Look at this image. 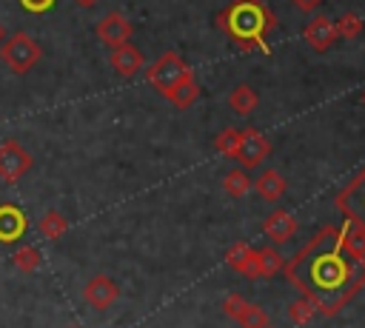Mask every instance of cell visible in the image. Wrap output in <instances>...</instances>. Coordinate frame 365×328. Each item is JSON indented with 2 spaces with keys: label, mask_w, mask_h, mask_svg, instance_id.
Here are the masks:
<instances>
[{
  "label": "cell",
  "mask_w": 365,
  "mask_h": 328,
  "mask_svg": "<svg viewBox=\"0 0 365 328\" xmlns=\"http://www.w3.org/2000/svg\"><path fill=\"white\" fill-rule=\"evenodd\" d=\"M108 63H111V68H114L120 77H134V74L145 66V57H143V51H140L137 46L123 43V46H114V48H111Z\"/></svg>",
  "instance_id": "7c38bea8"
},
{
  "label": "cell",
  "mask_w": 365,
  "mask_h": 328,
  "mask_svg": "<svg viewBox=\"0 0 365 328\" xmlns=\"http://www.w3.org/2000/svg\"><path fill=\"white\" fill-rule=\"evenodd\" d=\"M40 262H43V257H40V248H34V245H23V248H17V251L11 254V265H14L17 271H23V274L37 271Z\"/></svg>",
  "instance_id": "44dd1931"
},
{
  "label": "cell",
  "mask_w": 365,
  "mask_h": 328,
  "mask_svg": "<svg viewBox=\"0 0 365 328\" xmlns=\"http://www.w3.org/2000/svg\"><path fill=\"white\" fill-rule=\"evenodd\" d=\"M265 328H271V325H265Z\"/></svg>",
  "instance_id": "d6a6232c"
},
{
  "label": "cell",
  "mask_w": 365,
  "mask_h": 328,
  "mask_svg": "<svg viewBox=\"0 0 365 328\" xmlns=\"http://www.w3.org/2000/svg\"><path fill=\"white\" fill-rule=\"evenodd\" d=\"M222 188H225V194L228 197H234V200H240V197H245L248 194V188H251V174H248V168H231L225 177H222Z\"/></svg>",
  "instance_id": "d6986e66"
},
{
  "label": "cell",
  "mask_w": 365,
  "mask_h": 328,
  "mask_svg": "<svg viewBox=\"0 0 365 328\" xmlns=\"http://www.w3.org/2000/svg\"><path fill=\"white\" fill-rule=\"evenodd\" d=\"M117 297H120V285H117L111 277H106V274L91 277V280L86 282V288H83V299H86L91 308H97V311L111 308V305L117 302Z\"/></svg>",
  "instance_id": "ba28073f"
},
{
  "label": "cell",
  "mask_w": 365,
  "mask_h": 328,
  "mask_svg": "<svg viewBox=\"0 0 365 328\" xmlns=\"http://www.w3.org/2000/svg\"><path fill=\"white\" fill-rule=\"evenodd\" d=\"M334 205L348 220V225H354L356 231L365 234V165L336 191Z\"/></svg>",
  "instance_id": "277c9868"
},
{
  "label": "cell",
  "mask_w": 365,
  "mask_h": 328,
  "mask_svg": "<svg viewBox=\"0 0 365 328\" xmlns=\"http://www.w3.org/2000/svg\"><path fill=\"white\" fill-rule=\"evenodd\" d=\"M242 328H265V325H271L268 322V314H265V308H259V305H251L248 302V308L242 311V317L237 319Z\"/></svg>",
  "instance_id": "d4e9b609"
},
{
  "label": "cell",
  "mask_w": 365,
  "mask_h": 328,
  "mask_svg": "<svg viewBox=\"0 0 365 328\" xmlns=\"http://www.w3.org/2000/svg\"><path fill=\"white\" fill-rule=\"evenodd\" d=\"M29 14H43V11H48L51 6H54V0H17Z\"/></svg>",
  "instance_id": "4316f807"
},
{
  "label": "cell",
  "mask_w": 365,
  "mask_h": 328,
  "mask_svg": "<svg viewBox=\"0 0 365 328\" xmlns=\"http://www.w3.org/2000/svg\"><path fill=\"white\" fill-rule=\"evenodd\" d=\"M362 106H365V91H362Z\"/></svg>",
  "instance_id": "4dcf8cb0"
},
{
  "label": "cell",
  "mask_w": 365,
  "mask_h": 328,
  "mask_svg": "<svg viewBox=\"0 0 365 328\" xmlns=\"http://www.w3.org/2000/svg\"><path fill=\"white\" fill-rule=\"evenodd\" d=\"M291 3H294L299 11H314V9H317L322 0H291Z\"/></svg>",
  "instance_id": "83f0119b"
},
{
  "label": "cell",
  "mask_w": 365,
  "mask_h": 328,
  "mask_svg": "<svg viewBox=\"0 0 365 328\" xmlns=\"http://www.w3.org/2000/svg\"><path fill=\"white\" fill-rule=\"evenodd\" d=\"M97 37H100V43H106L108 48H114V46H123V43H128L131 40V23H128V17L123 14V11H108L100 23H97Z\"/></svg>",
  "instance_id": "9c48e42d"
},
{
  "label": "cell",
  "mask_w": 365,
  "mask_h": 328,
  "mask_svg": "<svg viewBox=\"0 0 365 328\" xmlns=\"http://www.w3.org/2000/svg\"><path fill=\"white\" fill-rule=\"evenodd\" d=\"M262 231H265L268 240H274L277 245H282V242H288V240L294 237V231H297V220H294L291 211H285V208H274V211L262 220Z\"/></svg>",
  "instance_id": "4fadbf2b"
},
{
  "label": "cell",
  "mask_w": 365,
  "mask_h": 328,
  "mask_svg": "<svg viewBox=\"0 0 365 328\" xmlns=\"http://www.w3.org/2000/svg\"><path fill=\"white\" fill-rule=\"evenodd\" d=\"M29 168H31V154L17 140H3L0 143V177L6 183H17Z\"/></svg>",
  "instance_id": "8992f818"
},
{
  "label": "cell",
  "mask_w": 365,
  "mask_h": 328,
  "mask_svg": "<svg viewBox=\"0 0 365 328\" xmlns=\"http://www.w3.org/2000/svg\"><path fill=\"white\" fill-rule=\"evenodd\" d=\"M174 108H180V111H185V108H191L194 103H197V97H200V86H197V80H194V74H188V77H182L174 88H168L165 94H163Z\"/></svg>",
  "instance_id": "5bb4252c"
},
{
  "label": "cell",
  "mask_w": 365,
  "mask_h": 328,
  "mask_svg": "<svg viewBox=\"0 0 365 328\" xmlns=\"http://www.w3.org/2000/svg\"><path fill=\"white\" fill-rule=\"evenodd\" d=\"M240 137H242V131L225 128V131H220V134L214 137V148H217L222 157H234L237 148H240Z\"/></svg>",
  "instance_id": "cb8c5ba5"
},
{
  "label": "cell",
  "mask_w": 365,
  "mask_h": 328,
  "mask_svg": "<svg viewBox=\"0 0 365 328\" xmlns=\"http://www.w3.org/2000/svg\"><path fill=\"white\" fill-rule=\"evenodd\" d=\"M29 231V217L20 205L14 203H0V242L11 245L17 240H23V234Z\"/></svg>",
  "instance_id": "30bf717a"
},
{
  "label": "cell",
  "mask_w": 365,
  "mask_h": 328,
  "mask_svg": "<svg viewBox=\"0 0 365 328\" xmlns=\"http://www.w3.org/2000/svg\"><path fill=\"white\" fill-rule=\"evenodd\" d=\"M217 26L222 29V34H228L242 51L259 48L268 54V31L277 26L274 11L262 3V0H231L220 14H217Z\"/></svg>",
  "instance_id": "7a4b0ae2"
},
{
  "label": "cell",
  "mask_w": 365,
  "mask_h": 328,
  "mask_svg": "<svg viewBox=\"0 0 365 328\" xmlns=\"http://www.w3.org/2000/svg\"><path fill=\"white\" fill-rule=\"evenodd\" d=\"M74 3H77V6H83V9H91L97 0H74Z\"/></svg>",
  "instance_id": "f1b7e54d"
},
{
  "label": "cell",
  "mask_w": 365,
  "mask_h": 328,
  "mask_svg": "<svg viewBox=\"0 0 365 328\" xmlns=\"http://www.w3.org/2000/svg\"><path fill=\"white\" fill-rule=\"evenodd\" d=\"M282 271L322 317H334L359 294V288H365V260L348 251L342 228L336 225L319 228L288 262H282Z\"/></svg>",
  "instance_id": "6da1fadb"
},
{
  "label": "cell",
  "mask_w": 365,
  "mask_h": 328,
  "mask_svg": "<svg viewBox=\"0 0 365 328\" xmlns=\"http://www.w3.org/2000/svg\"><path fill=\"white\" fill-rule=\"evenodd\" d=\"M268 154H271L268 140H265L257 128H245L242 137H240V148H237V154H234V157L240 160V165H242V168H257V165L265 163Z\"/></svg>",
  "instance_id": "52a82bcc"
},
{
  "label": "cell",
  "mask_w": 365,
  "mask_h": 328,
  "mask_svg": "<svg viewBox=\"0 0 365 328\" xmlns=\"http://www.w3.org/2000/svg\"><path fill=\"white\" fill-rule=\"evenodd\" d=\"M37 228H40V234H43L46 240H60V237L68 231V220H66L60 211H46V214L40 217Z\"/></svg>",
  "instance_id": "ffe728a7"
},
{
  "label": "cell",
  "mask_w": 365,
  "mask_h": 328,
  "mask_svg": "<svg viewBox=\"0 0 365 328\" xmlns=\"http://www.w3.org/2000/svg\"><path fill=\"white\" fill-rule=\"evenodd\" d=\"M191 74V68H188V63L177 54V51H165V54H160L151 66H148V71H145V77H148V83L160 91V94H165L168 88H174L182 77H188Z\"/></svg>",
  "instance_id": "5b68a950"
},
{
  "label": "cell",
  "mask_w": 365,
  "mask_h": 328,
  "mask_svg": "<svg viewBox=\"0 0 365 328\" xmlns=\"http://www.w3.org/2000/svg\"><path fill=\"white\" fill-rule=\"evenodd\" d=\"M282 271V257L277 248H257L254 251V277H274Z\"/></svg>",
  "instance_id": "e0dca14e"
},
{
  "label": "cell",
  "mask_w": 365,
  "mask_h": 328,
  "mask_svg": "<svg viewBox=\"0 0 365 328\" xmlns=\"http://www.w3.org/2000/svg\"><path fill=\"white\" fill-rule=\"evenodd\" d=\"M225 262L234 268V271H240L242 277H251L254 280V248L248 245V242H234V245H228V251H225Z\"/></svg>",
  "instance_id": "2e32d148"
},
{
  "label": "cell",
  "mask_w": 365,
  "mask_h": 328,
  "mask_svg": "<svg viewBox=\"0 0 365 328\" xmlns=\"http://www.w3.org/2000/svg\"><path fill=\"white\" fill-rule=\"evenodd\" d=\"M3 37H6V31H3V26H0V40H3Z\"/></svg>",
  "instance_id": "f546056e"
},
{
  "label": "cell",
  "mask_w": 365,
  "mask_h": 328,
  "mask_svg": "<svg viewBox=\"0 0 365 328\" xmlns=\"http://www.w3.org/2000/svg\"><path fill=\"white\" fill-rule=\"evenodd\" d=\"M40 57H43L40 43L31 34H26V31H14V34H9V37L0 40V60H3V66L11 74L31 71L40 63Z\"/></svg>",
  "instance_id": "3957f363"
},
{
  "label": "cell",
  "mask_w": 365,
  "mask_h": 328,
  "mask_svg": "<svg viewBox=\"0 0 365 328\" xmlns=\"http://www.w3.org/2000/svg\"><path fill=\"white\" fill-rule=\"evenodd\" d=\"M245 308H248V299H245V297H240V294H228V297L222 299V311H225L231 319H240Z\"/></svg>",
  "instance_id": "484cf974"
},
{
  "label": "cell",
  "mask_w": 365,
  "mask_h": 328,
  "mask_svg": "<svg viewBox=\"0 0 365 328\" xmlns=\"http://www.w3.org/2000/svg\"><path fill=\"white\" fill-rule=\"evenodd\" d=\"M334 26H336V37H345V40H354L362 31V20L356 11H345L339 20H334Z\"/></svg>",
  "instance_id": "603a6c76"
},
{
  "label": "cell",
  "mask_w": 365,
  "mask_h": 328,
  "mask_svg": "<svg viewBox=\"0 0 365 328\" xmlns=\"http://www.w3.org/2000/svg\"><path fill=\"white\" fill-rule=\"evenodd\" d=\"M254 188L259 191L262 200L268 203H277L282 194H285V177L277 171V168H262L259 177L254 180Z\"/></svg>",
  "instance_id": "9a60e30c"
},
{
  "label": "cell",
  "mask_w": 365,
  "mask_h": 328,
  "mask_svg": "<svg viewBox=\"0 0 365 328\" xmlns=\"http://www.w3.org/2000/svg\"><path fill=\"white\" fill-rule=\"evenodd\" d=\"M71 328H80V325H71Z\"/></svg>",
  "instance_id": "1f68e13d"
},
{
  "label": "cell",
  "mask_w": 365,
  "mask_h": 328,
  "mask_svg": "<svg viewBox=\"0 0 365 328\" xmlns=\"http://www.w3.org/2000/svg\"><path fill=\"white\" fill-rule=\"evenodd\" d=\"M257 103H259V97H257V91L248 86V83H240L231 94H228V106H231V111L234 114H251L254 108H257Z\"/></svg>",
  "instance_id": "ac0fdd59"
},
{
  "label": "cell",
  "mask_w": 365,
  "mask_h": 328,
  "mask_svg": "<svg viewBox=\"0 0 365 328\" xmlns=\"http://www.w3.org/2000/svg\"><path fill=\"white\" fill-rule=\"evenodd\" d=\"M302 37H305V43L314 48V51H328L339 37H336V26H334V20L328 17V14H317V17H311L308 20V26H305V31H302Z\"/></svg>",
  "instance_id": "8fae6325"
},
{
  "label": "cell",
  "mask_w": 365,
  "mask_h": 328,
  "mask_svg": "<svg viewBox=\"0 0 365 328\" xmlns=\"http://www.w3.org/2000/svg\"><path fill=\"white\" fill-rule=\"evenodd\" d=\"M314 314H317V308H314V302L305 299V297H299V299H294V302L288 305V319H291L294 325H308V322L314 319Z\"/></svg>",
  "instance_id": "7402d4cb"
}]
</instances>
